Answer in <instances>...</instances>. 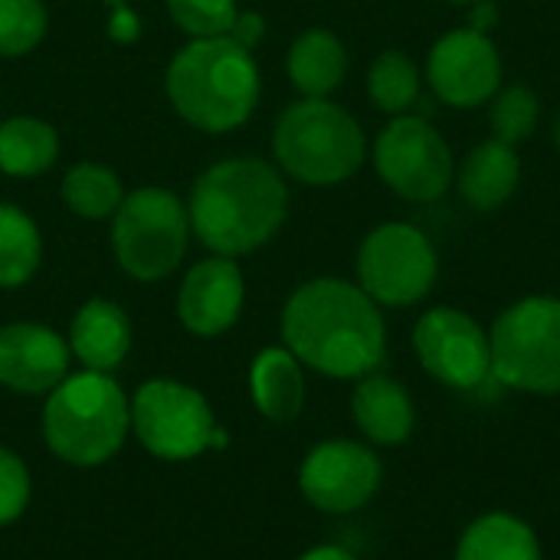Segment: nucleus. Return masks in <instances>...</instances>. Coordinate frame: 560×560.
I'll return each mask as SVG.
<instances>
[{"instance_id": "f257e3e1", "label": "nucleus", "mask_w": 560, "mask_h": 560, "mask_svg": "<svg viewBox=\"0 0 560 560\" xmlns=\"http://www.w3.org/2000/svg\"><path fill=\"white\" fill-rule=\"evenodd\" d=\"M282 341L308 368L328 377H368L387 348L377 302L354 282L312 279L282 308Z\"/></svg>"}, {"instance_id": "f03ea898", "label": "nucleus", "mask_w": 560, "mask_h": 560, "mask_svg": "<svg viewBox=\"0 0 560 560\" xmlns=\"http://www.w3.org/2000/svg\"><path fill=\"white\" fill-rule=\"evenodd\" d=\"M289 213L282 174L259 158H226L207 167L190 194V233L213 256H246L269 243Z\"/></svg>"}, {"instance_id": "7ed1b4c3", "label": "nucleus", "mask_w": 560, "mask_h": 560, "mask_svg": "<svg viewBox=\"0 0 560 560\" xmlns=\"http://www.w3.org/2000/svg\"><path fill=\"white\" fill-rule=\"evenodd\" d=\"M259 66L253 49L233 36L194 39L167 66V95L174 112L210 135L240 128L259 102Z\"/></svg>"}, {"instance_id": "20e7f679", "label": "nucleus", "mask_w": 560, "mask_h": 560, "mask_svg": "<svg viewBox=\"0 0 560 560\" xmlns=\"http://www.w3.org/2000/svg\"><path fill=\"white\" fill-rule=\"evenodd\" d=\"M131 430V407L121 387L98 371L72 374L49 390L43 407L46 446L69 466H102Z\"/></svg>"}, {"instance_id": "39448f33", "label": "nucleus", "mask_w": 560, "mask_h": 560, "mask_svg": "<svg viewBox=\"0 0 560 560\" xmlns=\"http://www.w3.org/2000/svg\"><path fill=\"white\" fill-rule=\"evenodd\" d=\"M272 151L289 177L308 187H331L364 164L368 141L358 118L341 105L328 98H302L279 115Z\"/></svg>"}, {"instance_id": "423d86ee", "label": "nucleus", "mask_w": 560, "mask_h": 560, "mask_svg": "<svg viewBox=\"0 0 560 560\" xmlns=\"http://www.w3.org/2000/svg\"><path fill=\"white\" fill-rule=\"evenodd\" d=\"M190 240V217L177 194L164 187H138L125 194L112 223V246L118 266L138 282L171 276Z\"/></svg>"}, {"instance_id": "0eeeda50", "label": "nucleus", "mask_w": 560, "mask_h": 560, "mask_svg": "<svg viewBox=\"0 0 560 560\" xmlns=\"http://www.w3.org/2000/svg\"><path fill=\"white\" fill-rule=\"evenodd\" d=\"M495 384L560 394V299L532 295L499 315L489 335Z\"/></svg>"}, {"instance_id": "6e6552de", "label": "nucleus", "mask_w": 560, "mask_h": 560, "mask_svg": "<svg viewBox=\"0 0 560 560\" xmlns=\"http://www.w3.org/2000/svg\"><path fill=\"white\" fill-rule=\"evenodd\" d=\"M131 430L158 459H194L210 446H226V433L213 423L210 404L177 381H148L131 400Z\"/></svg>"}, {"instance_id": "1a4fd4ad", "label": "nucleus", "mask_w": 560, "mask_h": 560, "mask_svg": "<svg viewBox=\"0 0 560 560\" xmlns=\"http://www.w3.org/2000/svg\"><path fill=\"white\" fill-rule=\"evenodd\" d=\"M374 167L381 180L410 203H433L456 180L453 151L423 115H397L377 135Z\"/></svg>"}, {"instance_id": "9d476101", "label": "nucleus", "mask_w": 560, "mask_h": 560, "mask_svg": "<svg viewBox=\"0 0 560 560\" xmlns=\"http://www.w3.org/2000/svg\"><path fill=\"white\" fill-rule=\"evenodd\" d=\"M436 249L410 223H384L358 249V285L390 308L420 302L436 282Z\"/></svg>"}, {"instance_id": "9b49d317", "label": "nucleus", "mask_w": 560, "mask_h": 560, "mask_svg": "<svg viewBox=\"0 0 560 560\" xmlns=\"http://www.w3.org/2000/svg\"><path fill=\"white\" fill-rule=\"evenodd\" d=\"M413 348L427 374L456 390H482L492 377V348L479 322L459 308H433L417 322Z\"/></svg>"}, {"instance_id": "f8f14e48", "label": "nucleus", "mask_w": 560, "mask_h": 560, "mask_svg": "<svg viewBox=\"0 0 560 560\" xmlns=\"http://www.w3.org/2000/svg\"><path fill=\"white\" fill-rule=\"evenodd\" d=\"M427 79L443 105L479 108L502 89V56L489 33L463 26L433 43Z\"/></svg>"}, {"instance_id": "ddd939ff", "label": "nucleus", "mask_w": 560, "mask_h": 560, "mask_svg": "<svg viewBox=\"0 0 560 560\" xmlns=\"http://www.w3.org/2000/svg\"><path fill=\"white\" fill-rule=\"evenodd\" d=\"M299 486L315 509L348 515L374 499L381 486V463L361 443H322L305 456Z\"/></svg>"}, {"instance_id": "4468645a", "label": "nucleus", "mask_w": 560, "mask_h": 560, "mask_svg": "<svg viewBox=\"0 0 560 560\" xmlns=\"http://www.w3.org/2000/svg\"><path fill=\"white\" fill-rule=\"evenodd\" d=\"M69 345L46 325L0 328V384L16 394H49L69 377Z\"/></svg>"}, {"instance_id": "2eb2a0df", "label": "nucleus", "mask_w": 560, "mask_h": 560, "mask_svg": "<svg viewBox=\"0 0 560 560\" xmlns=\"http://www.w3.org/2000/svg\"><path fill=\"white\" fill-rule=\"evenodd\" d=\"M243 272L230 256H210L197 262L177 292V315L187 331L200 338L223 335L243 312Z\"/></svg>"}, {"instance_id": "dca6fc26", "label": "nucleus", "mask_w": 560, "mask_h": 560, "mask_svg": "<svg viewBox=\"0 0 560 560\" xmlns=\"http://www.w3.org/2000/svg\"><path fill=\"white\" fill-rule=\"evenodd\" d=\"M69 351L85 364V371H115L131 351V322L125 308L108 299L85 302L72 318Z\"/></svg>"}, {"instance_id": "f3484780", "label": "nucleus", "mask_w": 560, "mask_h": 560, "mask_svg": "<svg viewBox=\"0 0 560 560\" xmlns=\"http://www.w3.org/2000/svg\"><path fill=\"white\" fill-rule=\"evenodd\" d=\"M518 180H522V161L515 148L495 138L476 144L459 167V194L479 213H492L505 200H512Z\"/></svg>"}, {"instance_id": "a211bd4d", "label": "nucleus", "mask_w": 560, "mask_h": 560, "mask_svg": "<svg viewBox=\"0 0 560 560\" xmlns=\"http://www.w3.org/2000/svg\"><path fill=\"white\" fill-rule=\"evenodd\" d=\"M351 410L361 433L381 446H397L413 433V400L394 377L368 374L354 390Z\"/></svg>"}, {"instance_id": "6ab92c4d", "label": "nucleus", "mask_w": 560, "mask_h": 560, "mask_svg": "<svg viewBox=\"0 0 560 560\" xmlns=\"http://www.w3.org/2000/svg\"><path fill=\"white\" fill-rule=\"evenodd\" d=\"M249 390L262 417L276 423H289L299 417L305 404V377L302 361L289 348H266L249 371Z\"/></svg>"}, {"instance_id": "aec40b11", "label": "nucleus", "mask_w": 560, "mask_h": 560, "mask_svg": "<svg viewBox=\"0 0 560 560\" xmlns=\"http://www.w3.org/2000/svg\"><path fill=\"white\" fill-rule=\"evenodd\" d=\"M348 75V49L331 30H308L289 49V79L305 98H328Z\"/></svg>"}, {"instance_id": "412c9836", "label": "nucleus", "mask_w": 560, "mask_h": 560, "mask_svg": "<svg viewBox=\"0 0 560 560\" xmlns=\"http://www.w3.org/2000/svg\"><path fill=\"white\" fill-rule=\"evenodd\" d=\"M456 560H541V548L525 522L499 512L466 528Z\"/></svg>"}, {"instance_id": "4be33fe9", "label": "nucleus", "mask_w": 560, "mask_h": 560, "mask_svg": "<svg viewBox=\"0 0 560 560\" xmlns=\"http://www.w3.org/2000/svg\"><path fill=\"white\" fill-rule=\"evenodd\" d=\"M59 154L56 128L39 118L0 121V171L10 177H36L52 167Z\"/></svg>"}, {"instance_id": "5701e85b", "label": "nucleus", "mask_w": 560, "mask_h": 560, "mask_svg": "<svg viewBox=\"0 0 560 560\" xmlns=\"http://www.w3.org/2000/svg\"><path fill=\"white\" fill-rule=\"evenodd\" d=\"M43 259L36 223L13 203H0V289H16L33 279Z\"/></svg>"}, {"instance_id": "b1692460", "label": "nucleus", "mask_w": 560, "mask_h": 560, "mask_svg": "<svg viewBox=\"0 0 560 560\" xmlns=\"http://www.w3.org/2000/svg\"><path fill=\"white\" fill-rule=\"evenodd\" d=\"M62 200L82 220H105L115 217L125 200V190L115 171H108L105 164L82 161L62 177Z\"/></svg>"}, {"instance_id": "393cba45", "label": "nucleus", "mask_w": 560, "mask_h": 560, "mask_svg": "<svg viewBox=\"0 0 560 560\" xmlns=\"http://www.w3.org/2000/svg\"><path fill=\"white\" fill-rule=\"evenodd\" d=\"M368 95L374 108L387 115H410V108L420 102V69L413 59L400 49H387L371 62L368 72Z\"/></svg>"}, {"instance_id": "a878e982", "label": "nucleus", "mask_w": 560, "mask_h": 560, "mask_svg": "<svg viewBox=\"0 0 560 560\" xmlns=\"http://www.w3.org/2000/svg\"><path fill=\"white\" fill-rule=\"evenodd\" d=\"M489 121H492L495 141L515 148L538 125V95L528 85L499 89L495 92V102H492V112H489Z\"/></svg>"}, {"instance_id": "bb28decb", "label": "nucleus", "mask_w": 560, "mask_h": 560, "mask_svg": "<svg viewBox=\"0 0 560 560\" xmlns=\"http://www.w3.org/2000/svg\"><path fill=\"white\" fill-rule=\"evenodd\" d=\"M46 33L43 0H0V56H26Z\"/></svg>"}, {"instance_id": "cd10ccee", "label": "nucleus", "mask_w": 560, "mask_h": 560, "mask_svg": "<svg viewBox=\"0 0 560 560\" xmlns=\"http://www.w3.org/2000/svg\"><path fill=\"white\" fill-rule=\"evenodd\" d=\"M171 20L194 39L226 36L236 23V0H167Z\"/></svg>"}, {"instance_id": "c85d7f7f", "label": "nucleus", "mask_w": 560, "mask_h": 560, "mask_svg": "<svg viewBox=\"0 0 560 560\" xmlns=\"http://www.w3.org/2000/svg\"><path fill=\"white\" fill-rule=\"evenodd\" d=\"M30 505V472L23 459L0 446V525L16 522Z\"/></svg>"}, {"instance_id": "c756f323", "label": "nucleus", "mask_w": 560, "mask_h": 560, "mask_svg": "<svg viewBox=\"0 0 560 560\" xmlns=\"http://www.w3.org/2000/svg\"><path fill=\"white\" fill-rule=\"evenodd\" d=\"M138 33H141L138 13H135L131 7H125V3H115L112 20H108V36H112L115 43H131V39H138Z\"/></svg>"}, {"instance_id": "7c9ffc66", "label": "nucleus", "mask_w": 560, "mask_h": 560, "mask_svg": "<svg viewBox=\"0 0 560 560\" xmlns=\"http://www.w3.org/2000/svg\"><path fill=\"white\" fill-rule=\"evenodd\" d=\"M226 36H233L246 49H256L259 39L266 36V20L259 13H236V23H233V30Z\"/></svg>"}, {"instance_id": "2f4dec72", "label": "nucleus", "mask_w": 560, "mask_h": 560, "mask_svg": "<svg viewBox=\"0 0 560 560\" xmlns=\"http://www.w3.org/2000/svg\"><path fill=\"white\" fill-rule=\"evenodd\" d=\"M469 26L479 33H489L492 26H499V7L495 0H476L469 10Z\"/></svg>"}, {"instance_id": "473e14b6", "label": "nucleus", "mask_w": 560, "mask_h": 560, "mask_svg": "<svg viewBox=\"0 0 560 560\" xmlns=\"http://www.w3.org/2000/svg\"><path fill=\"white\" fill-rule=\"evenodd\" d=\"M299 560H358L351 551H345V548H335V545H325V548H315V551H308V555H302Z\"/></svg>"}, {"instance_id": "72a5a7b5", "label": "nucleus", "mask_w": 560, "mask_h": 560, "mask_svg": "<svg viewBox=\"0 0 560 560\" xmlns=\"http://www.w3.org/2000/svg\"><path fill=\"white\" fill-rule=\"evenodd\" d=\"M450 3H476V0H450Z\"/></svg>"}, {"instance_id": "f704fd0d", "label": "nucleus", "mask_w": 560, "mask_h": 560, "mask_svg": "<svg viewBox=\"0 0 560 560\" xmlns=\"http://www.w3.org/2000/svg\"><path fill=\"white\" fill-rule=\"evenodd\" d=\"M558 148H560V118H558Z\"/></svg>"}, {"instance_id": "c9c22d12", "label": "nucleus", "mask_w": 560, "mask_h": 560, "mask_svg": "<svg viewBox=\"0 0 560 560\" xmlns=\"http://www.w3.org/2000/svg\"><path fill=\"white\" fill-rule=\"evenodd\" d=\"M108 3H125V0H108Z\"/></svg>"}]
</instances>
